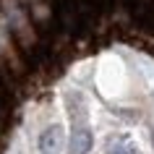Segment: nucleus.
Wrapping results in <instances>:
<instances>
[{"label": "nucleus", "instance_id": "nucleus-1", "mask_svg": "<svg viewBox=\"0 0 154 154\" xmlns=\"http://www.w3.org/2000/svg\"><path fill=\"white\" fill-rule=\"evenodd\" d=\"M68 112H71V141H68V152L71 154H89L94 136L89 128V115L84 105L81 94H68Z\"/></svg>", "mask_w": 154, "mask_h": 154}, {"label": "nucleus", "instance_id": "nucleus-2", "mask_svg": "<svg viewBox=\"0 0 154 154\" xmlns=\"http://www.w3.org/2000/svg\"><path fill=\"white\" fill-rule=\"evenodd\" d=\"M60 149H63V128L60 125L45 128L39 136V154H60Z\"/></svg>", "mask_w": 154, "mask_h": 154}, {"label": "nucleus", "instance_id": "nucleus-3", "mask_svg": "<svg viewBox=\"0 0 154 154\" xmlns=\"http://www.w3.org/2000/svg\"><path fill=\"white\" fill-rule=\"evenodd\" d=\"M107 152L110 154H138V149L128 136H115V138H110Z\"/></svg>", "mask_w": 154, "mask_h": 154}, {"label": "nucleus", "instance_id": "nucleus-4", "mask_svg": "<svg viewBox=\"0 0 154 154\" xmlns=\"http://www.w3.org/2000/svg\"><path fill=\"white\" fill-rule=\"evenodd\" d=\"M152 144H154V133H152Z\"/></svg>", "mask_w": 154, "mask_h": 154}]
</instances>
